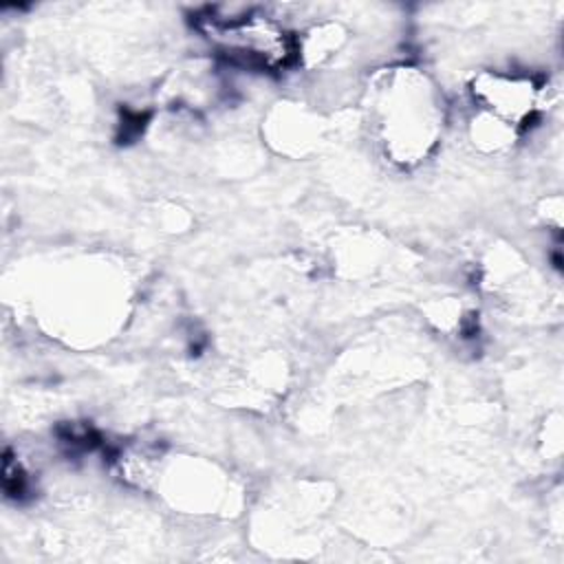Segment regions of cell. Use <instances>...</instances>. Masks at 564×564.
Instances as JSON below:
<instances>
[{
	"instance_id": "6da1fadb",
	"label": "cell",
	"mask_w": 564,
	"mask_h": 564,
	"mask_svg": "<svg viewBox=\"0 0 564 564\" xmlns=\"http://www.w3.org/2000/svg\"><path fill=\"white\" fill-rule=\"evenodd\" d=\"M474 90L491 110L513 121L524 119L533 110V86L524 79L494 75L485 82H478V88Z\"/></svg>"
}]
</instances>
